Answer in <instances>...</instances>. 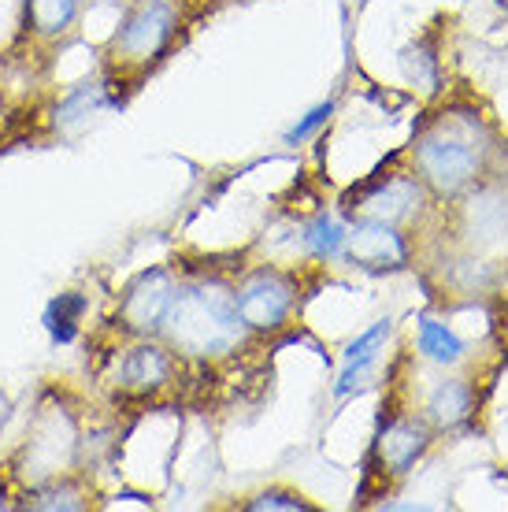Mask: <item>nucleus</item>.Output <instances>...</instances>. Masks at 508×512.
<instances>
[{
    "label": "nucleus",
    "instance_id": "16",
    "mask_svg": "<svg viewBox=\"0 0 508 512\" xmlns=\"http://www.w3.org/2000/svg\"><path fill=\"white\" fill-rule=\"evenodd\" d=\"M345 234L349 231H345L334 216H316L305 231H301V242H305V249L316 256V260H338V256L345 253Z\"/></svg>",
    "mask_w": 508,
    "mask_h": 512
},
{
    "label": "nucleus",
    "instance_id": "11",
    "mask_svg": "<svg viewBox=\"0 0 508 512\" xmlns=\"http://www.w3.org/2000/svg\"><path fill=\"white\" fill-rule=\"evenodd\" d=\"M82 0H23V30L38 41L64 38L78 23Z\"/></svg>",
    "mask_w": 508,
    "mask_h": 512
},
{
    "label": "nucleus",
    "instance_id": "10",
    "mask_svg": "<svg viewBox=\"0 0 508 512\" xmlns=\"http://www.w3.org/2000/svg\"><path fill=\"white\" fill-rule=\"evenodd\" d=\"M423 201V186L408 175H397V179H386L379 190H371L364 201H360V212L371 219H386V223H401L408 219Z\"/></svg>",
    "mask_w": 508,
    "mask_h": 512
},
{
    "label": "nucleus",
    "instance_id": "3",
    "mask_svg": "<svg viewBox=\"0 0 508 512\" xmlns=\"http://www.w3.org/2000/svg\"><path fill=\"white\" fill-rule=\"evenodd\" d=\"M178 34V4L175 0H138L115 30L108 45V64L115 71H145L156 64Z\"/></svg>",
    "mask_w": 508,
    "mask_h": 512
},
{
    "label": "nucleus",
    "instance_id": "20",
    "mask_svg": "<svg viewBox=\"0 0 508 512\" xmlns=\"http://www.w3.org/2000/svg\"><path fill=\"white\" fill-rule=\"evenodd\" d=\"M331 116H334V101H323V104H316L312 112H308L301 123H293L290 130H286V145H301V141H308L312 134H316L319 127H327L331 123Z\"/></svg>",
    "mask_w": 508,
    "mask_h": 512
},
{
    "label": "nucleus",
    "instance_id": "1",
    "mask_svg": "<svg viewBox=\"0 0 508 512\" xmlns=\"http://www.w3.org/2000/svg\"><path fill=\"white\" fill-rule=\"evenodd\" d=\"M164 342L182 357H227L245 342V323L238 316L234 286L223 279L178 282V294L171 301L164 327Z\"/></svg>",
    "mask_w": 508,
    "mask_h": 512
},
{
    "label": "nucleus",
    "instance_id": "7",
    "mask_svg": "<svg viewBox=\"0 0 508 512\" xmlns=\"http://www.w3.org/2000/svg\"><path fill=\"white\" fill-rule=\"evenodd\" d=\"M171 379H175V349L160 346L153 338H138V342L123 353L119 372H115L119 390L134 397L156 394V390H164Z\"/></svg>",
    "mask_w": 508,
    "mask_h": 512
},
{
    "label": "nucleus",
    "instance_id": "5",
    "mask_svg": "<svg viewBox=\"0 0 508 512\" xmlns=\"http://www.w3.org/2000/svg\"><path fill=\"white\" fill-rule=\"evenodd\" d=\"M178 294V279L171 268H149L123 290V301L115 308V327L130 338H153L164 327L171 301Z\"/></svg>",
    "mask_w": 508,
    "mask_h": 512
},
{
    "label": "nucleus",
    "instance_id": "13",
    "mask_svg": "<svg viewBox=\"0 0 508 512\" xmlns=\"http://www.w3.org/2000/svg\"><path fill=\"white\" fill-rule=\"evenodd\" d=\"M471 409H475V394H471V386L464 379H445L427 397V420L434 427H442V431L460 427L471 416Z\"/></svg>",
    "mask_w": 508,
    "mask_h": 512
},
{
    "label": "nucleus",
    "instance_id": "18",
    "mask_svg": "<svg viewBox=\"0 0 508 512\" xmlns=\"http://www.w3.org/2000/svg\"><path fill=\"white\" fill-rule=\"evenodd\" d=\"M30 509H86V494L75 487V483H60V479H52L49 487H38L26 501Z\"/></svg>",
    "mask_w": 508,
    "mask_h": 512
},
{
    "label": "nucleus",
    "instance_id": "17",
    "mask_svg": "<svg viewBox=\"0 0 508 512\" xmlns=\"http://www.w3.org/2000/svg\"><path fill=\"white\" fill-rule=\"evenodd\" d=\"M104 90H108V82H82V86H75L60 101V108H56V123L67 127V123H82L93 112H101L104 104H108V93Z\"/></svg>",
    "mask_w": 508,
    "mask_h": 512
},
{
    "label": "nucleus",
    "instance_id": "19",
    "mask_svg": "<svg viewBox=\"0 0 508 512\" xmlns=\"http://www.w3.org/2000/svg\"><path fill=\"white\" fill-rule=\"evenodd\" d=\"M245 512H312L316 505L305 501L301 494H290V490H264V494H256L242 505Z\"/></svg>",
    "mask_w": 508,
    "mask_h": 512
},
{
    "label": "nucleus",
    "instance_id": "21",
    "mask_svg": "<svg viewBox=\"0 0 508 512\" xmlns=\"http://www.w3.org/2000/svg\"><path fill=\"white\" fill-rule=\"evenodd\" d=\"M390 331H394V320L386 316V320H379L371 331H364L360 338H353L349 346H345V360H353V357H364V353H382V342L390 338Z\"/></svg>",
    "mask_w": 508,
    "mask_h": 512
},
{
    "label": "nucleus",
    "instance_id": "12",
    "mask_svg": "<svg viewBox=\"0 0 508 512\" xmlns=\"http://www.w3.org/2000/svg\"><path fill=\"white\" fill-rule=\"evenodd\" d=\"M468 231L479 245H497L508 238V197L497 190H479L468 201Z\"/></svg>",
    "mask_w": 508,
    "mask_h": 512
},
{
    "label": "nucleus",
    "instance_id": "9",
    "mask_svg": "<svg viewBox=\"0 0 508 512\" xmlns=\"http://www.w3.org/2000/svg\"><path fill=\"white\" fill-rule=\"evenodd\" d=\"M431 449V431L423 427V423H412V420H394L386 423L375 438V461L386 475H408L416 468L423 453Z\"/></svg>",
    "mask_w": 508,
    "mask_h": 512
},
{
    "label": "nucleus",
    "instance_id": "2",
    "mask_svg": "<svg viewBox=\"0 0 508 512\" xmlns=\"http://www.w3.org/2000/svg\"><path fill=\"white\" fill-rule=\"evenodd\" d=\"M486 145H479L475 119H442L416 141V171L442 197L468 190L483 171Z\"/></svg>",
    "mask_w": 508,
    "mask_h": 512
},
{
    "label": "nucleus",
    "instance_id": "6",
    "mask_svg": "<svg viewBox=\"0 0 508 512\" xmlns=\"http://www.w3.org/2000/svg\"><path fill=\"white\" fill-rule=\"evenodd\" d=\"M78 446L75 420L67 412H45L38 420V431L26 438V475H34V483L45 487L52 479H60L64 468L71 464Z\"/></svg>",
    "mask_w": 508,
    "mask_h": 512
},
{
    "label": "nucleus",
    "instance_id": "4",
    "mask_svg": "<svg viewBox=\"0 0 508 512\" xmlns=\"http://www.w3.org/2000/svg\"><path fill=\"white\" fill-rule=\"evenodd\" d=\"M234 301H238V316H242L245 331L275 334L290 323L293 308H297V286L286 271L256 268L234 286Z\"/></svg>",
    "mask_w": 508,
    "mask_h": 512
},
{
    "label": "nucleus",
    "instance_id": "8",
    "mask_svg": "<svg viewBox=\"0 0 508 512\" xmlns=\"http://www.w3.org/2000/svg\"><path fill=\"white\" fill-rule=\"evenodd\" d=\"M345 253L360 268H401L408 260V245L397 231V223L364 216L345 234Z\"/></svg>",
    "mask_w": 508,
    "mask_h": 512
},
{
    "label": "nucleus",
    "instance_id": "15",
    "mask_svg": "<svg viewBox=\"0 0 508 512\" xmlns=\"http://www.w3.org/2000/svg\"><path fill=\"white\" fill-rule=\"evenodd\" d=\"M416 346H420L423 357L434 360V364H457V360L464 357V342H460L445 323L434 320V316H420Z\"/></svg>",
    "mask_w": 508,
    "mask_h": 512
},
{
    "label": "nucleus",
    "instance_id": "14",
    "mask_svg": "<svg viewBox=\"0 0 508 512\" xmlns=\"http://www.w3.org/2000/svg\"><path fill=\"white\" fill-rule=\"evenodd\" d=\"M89 301L82 294H60L52 297L49 308H45V331H49L52 346H67V342H75L78 334V323L86 316Z\"/></svg>",
    "mask_w": 508,
    "mask_h": 512
},
{
    "label": "nucleus",
    "instance_id": "22",
    "mask_svg": "<svg viewBox=\"0 0 508 512\" xmlns=\"http://www.w3.org/2000/svg\"><path fill=\"white\" fill-rule=\"evenodd\" d=\"M505 4H508V0H505Z\"/></svg>",
    "mask_w": 508,
    "mask_h": 512
}]
</instances>
